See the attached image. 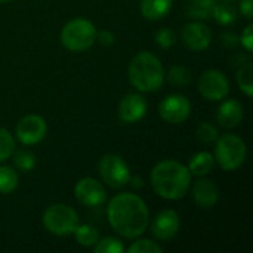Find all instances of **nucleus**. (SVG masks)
Instances as JSON below:
<instances>
[{
  "label": "nucleus",
  "mask_w": 253,
  "mask_h": 253,
  "mask_svg": "<svg viewBox=\"0 0 253 253\" xmlns=\"http://www.w3.org/2000/svg\"><path fill=\"white\" fill-rule=\"evenodd\" d=\"M193 199L197 203V206L203 209H211L219 200V190L213 181L199 176L193 187Z\"/></svg>",
  "instance_id": "obj_15"
},
{
  "label": "nucleus",
  "mask_w": 253,
  "mask_h": 253,
  "mask_svg": "<svg viewBox=\"0 0 253 253\" xmlns=\"http://www.w3.org/2000/svg\"><path fill=\"white\" fill-rule=\"evenodd\" d=\"M165 79H168L170 84L182 87L191 82V71L185 65H173L169 68L168 74H165Z\"/></svg>",
  "instance_id": "obj_23"
},
{
  "label": "nucleus",
  "mask_w": 253,
  "mask_h": 253,
  "mask_svg": "<svg viewBox=\"0 0 253 253\" xmlns=\"http://www.w3.org/2000/svg\"><path fill=\"white\" fill-rule=\"evenodd\" d=\"M221 40H222V43L227 46V47H234L236 44H237V37L236 36H233V34H222V37H221Z\"/></svg>",
  "instance_id": "obj_34"
},
{
  "label": "nucleus",
  "mask_w": 253,
  "mask_h": 253,
  "mask_svg": "<svg viewBox=\"0 0 253 253\" xmlns=\"http://www.w3.org/2000/svg\"><path fill=\"white\" fill-rule=\"evenodd\" d=\"M179 228H181V218L178 212L172 209H166L159 215H156L151 224V233L160 242L172 240L179 233Z\"/></svg>",
  "instance_id": "obj_12"
},
{
  "label": "nucleus",
  "mask_w": 253,
  "mask_h": 253,
  "mask_svg": "<svg viewBox=\"0 0 253 253\" xmlns=\"http://www.w3.org/2000/svg\"><path fill=\"white\" fill-rule=\"evenodd\" d=\"M173 0H141V13L145 19H163L172 10Z\"/></svg>",
  "instance_id": "obj_17"
},
{
  "label": "nucleus",
  "mask_w": 253,
  "mask_h": 253,
  "mask_svg": "<svg viewBox=\"0 0 253 253\" xmlns=\"http://www.w3.org/2000/svg\"><path fill=\"white\" fill-rule=\"evenodd\" d=\"M19 176L10 166H0V193L9 194L16 190Z\"/></svg>",
  "instance_id": "obj_22"
},
{
  "label": "nucleus",
  "mask_w": 253,
  "mask_h": 253,
  "mask_svg": "<svg viewBox=\"0 0 253 253\" xmlns=\"http://www.w3.org/2000/svg\"><path fill=\"white\" fill-rule=\"evenodd\" d=\"M129 182H132V187L133 188H141L142 187V178H139V176H135V178L130 176V181Z\"/></svg>",
  "instance_id": "obj_35"
},
{
  "label": "nucleus",
  "mask_w": 253,
  "mask_h": 253,
  "mask_svg": "<svg viewBox=\"0 0 253 253\" xmlns=\"http://www.w3.org/2000/svg\"><path fill=\"white\" fill-rule=\"evenodd\" d=\"M129 80L139 92H156L165 83V68L156 55L139 52L130 61Z\"/></svg>",
  "instance_id": "obj_3"
},
{
  "label": "nucleus",
  "mask_w": 253,
  "mask_h": 253,
  "mask_svg": "<svg viewBox=\"0 0 253 253\" xmlns=\"http://www.w3.org/2000/svg\"><path fill=\"white\" fill-rule=\"evenodd\" d=\"M191 173L187 166L175 160L159 162L151 170V185L157 196L166 200L182 199L191 187Z\"/></svg>",
  "instance_id": "obj_2"
},
{
  "label": "nucleus",
  "mask_w": 253,
  "mask_h": 253,
  "mask_svg": "<svg viewBox=\"0 0 253 253\" xmlns=\"http://www.w3.org/2000/svg\"><path fill=\"white\" fill-rule=\"evenodd\" d=\"M182 40L185 46L194 52H202L212 43V31L202 21H193L184 25Z\"/></svg>",
  "instance_id": "obj_13"
},
{
  "label": "nucleus",
  "mask_w": 253,
  "mask_h": 253,
  "mask_svg": "<svg viewBox=\"0 0 253 253\" xmlns=\"http://www.w3.org/2000/svg\"><path fill=\"white\" fill-rule=\"evenodd\" d=\"M46 132H47V125L44 119L37 114H28L22 117L15 127L16 139L24 145L39 144L46 136Z\"/></svg>",
  "instance_id": "obj_9"
},
{
  "label": "nucleus",
  "mask_w": 253,
  "mask_h": 253,
  "mask_svg": "<svg viewBox=\"0 0 253 253\" xmlns=\"http://www.w3.org/2000/svg\"><path fill=\"white\" fill-rule=\"evenodd\" d=\"M43 225L50 234L59 237L68 236L73 234L79 225V215L71 206L56 203L49 206L43 213Z\"/></svg>",
  "instance_id": "obj_6"
},
{
  "label": "nucleus",
  "mask_w": 253,
  "mask_h": 253,
  "mask_svg": "<svg viewBox=\"0 0 253 253\" xmlns=\"http://www.w3.org/2000/svg\"><path fill=\"white\" fill-rule=\"evenodd\" d=\"M147 101L142 95L127 93L119 104V117L123 123H136L147 113Z\"/></svg>",
  "instance_id": "obj_14"
},
{
  "label": "nucleus",
  "mask_w": 253,
  "mask_h": 253,
  "mask_svg": "<svg viewBox=\"0 0 253 253\" xmlns=\"http://www.w3.org/2000/svg\"><path fill=\"white\" fill-rule=\"evenodd\" d=\"M74 196L83 206H101L107 200V193L102 184L93 178H83L74 187Z\"/></svg>",
  "instance_id": "obj_11"
},
{
  "label": "nucleus",
  "mask_w": 253,
  "mask_h": 253,
  "mask_svg": "<svg viewBox=\"0 0 253 253\" xmlns=\"http://www.w3.org/2000/svg\"><path fill=\"white\" fill-rule=\"evenodd\" d=\"M159 113L165 122H168L170 125H181L190 117L191 102L188 101L187 96L173 93V95L166 96L160 102Z\"/></svg>",
  "instance_id": "obj_10"
},
{
  "label": "nucleus",
  "mask_w": 253,
  "mask_h": 253,
  "mask_svg": "<svg viewBox=\"0 0 253 253\" xmlns=\"http://www.w3.org/2000/svg\"><path fill=\"white\" fill-rule=\"evenodd\" d=\"M15 151V139L9 130L0 127V163L10 159Z\"/></svg>",
  "instance_id": "obj_27"
},
{
  "label": "nucleus",
  "mask_w": 253,
  "mask_h": 253,
  "mask_svg": "<svg viewBox=\"0 0 253 253\" xmlns=\"http://www.w3.org/2000/svg\"><path fill=\"white\" fill-rule=\"evenodd\" d=\"M96 33L98 31L90 21L76 18L68 21L61 30V43L71 52H83L95 43Z\"/></svg>",
  "instance_id": "obj_4"
},
{
  "label": "nucleus",
  "mask_w": 253,
  "mask_h": 253,
  "mask_svg": "<svg viewBox=\"0 0 253 253\" xmlns=\"http://www.w3.org/2000/svg\"><path fill=\"white\" fill-rule=\"evenodd\" d=\"M199 92L208 101H222L230 93V80L219 70H208L199 79Z\"/></svg>",
  "instance_id": "obj_8"
},
{
  "label": "nucleus",
  "mask_w": 253,
  "mask_h": 253,
  "mask_svg": "<svg viewBox=\"0 0 253 253\" xmlns=\"http://www.w3.org/2000/svg\"><path fill=\"white\" fill-rule=\"evenodd\" d=\"M219 1H228L230 3V1H234V0H219Z\"/></svg>",
  "instance_id": "obj_37"
},
{
  "label": "nucleus",
  "mask_w": 253,
  "mask_h": 253,
  "mask_svg": "<svg viewBox=\"0 0 253 253\" xmlns=\"http://www.w3.org/2000/svg\"><path fill=\"white\" fill-rule=\"evenodd\" d=\"M7 1H12V0H0V3H7Z\"/></svg>",
  "instance_id": "obj_36"
},
{
  "label": "nucleus",
  "mask_w": 253,
  "mask_h": 253,
  "mask_svg": "<svg viewBox=\"0 0 253 253\" xmlns=\"http://www.w3.org/2000/svg\"><path fill=\"white\" fill-rule=\"evenodd\" d=\"M74 234H76L77 243L80 246H84V248H92L99 240V231L95 227L89 225V224L77 225L76 230H74Z\"/></svg>",
  "instance_id": "obj_21"
},
{
  "label": "nucleus",
  "mask_w": 253,
  "mask_h": 253,
  "mask_svg": "<svg viewBox=\"0 0 253 253\" xmlns=\"http://www.w3.org/2000/svg\"><path fill=\"white\" fill-rule=\"evenodd\" d=\"M129 253H162L163 252V248L159 246L156 242H151V240H136L133 242L129 249Z\"/></svg>",
  "instance_id": "obj_30"
},
{
  "label": "nucleus",
  "mask_w": 253,
  "mask_h": 253,
  "mask_svg": "<svg viewBox=\"0 0 253 253\" xmlns=\"http://www.w3.org/2000/svg\"><path fill=\"white\" fill-rule=\"evenodd\" d=\"M96 39L99 40V43L102 46H111L114 43V34L108 30H102V31L96 33Z\"/></svg>",
  "instance_id": "obj_32"
},
{
  "label": "nucleus",
  "mask_w": 253,
  "mask_h": 253,
  "mask_svg": "<svg viewBox=\"0 0 253 253\" xmlns=\"http://www.w3.org/2000/svg\"><path fill=\"white\" fill-rule=\"evenodd\" d=\"M237 83L240 90H243L246 93V96H252L253 95V64L251 61H248L246 64H243L239 71H237Z\"/></svg>",
  "instance_id": "obj_24"
},
{
  "label": "nucleus",
  "mask_w": 253,
  "mask_h": 253,
  "mask_svg": "<svg viewBox=\"0 0 253 253\" xmlns=\"http://www.w3.org/2000/svg\"><path fill=\"white\" fill-rule=\"evenodd\" d=\"M107 218L111 228L125 239L142 236L150 224V212L145 202L132 193H122L107 206Z\"/></svg>",
  "instance_id": "obj_1"
},
{
  "label": "nucleus",
  "mask_w": 253,
  "mask_h": 253,
  "mask_svg": "<svg viewBox=\"0 0 253 253\" xmlns=\"http://www.w3.org/2000/svg\"><path fill=\"white\" fill-rule=\"evenodd\" d=\"M216 120L225 129L239 126V123L243 120V105L237 99L224 101L216 111Z\"/></svg>",
  "instance_id": "obj_16"
},
{
  "label": "nucleus",
  "mask_w": 253,
  "mask_h": 253,
  "mask_svg": "<svg viewBox=\"0 0 253 253\" xmlns=\"http://www.w3.org/2000/svg\"><path fill=\"white\" fill-rule=\"evenodd\" d=\"M93 252L95 253H123L125 252V246L123 243L116 239V237H105V239H99L96 242V245L93 246Z\"/></svg>",
  "instance_id": "obj_26"
},
{
  "label": "nucleus",
  "mask_w": 253,
  "mask_h": 253,
  "mask_svg": "<svg viewBox=\"0 0 253 253\" xmlns=\"http://www.w3.org/2000/svg\"><path fill=\"white\" fill-rule=\"evenodd\" d=\"M253 25L252 24H249L245 30H243V33H242V37H240V42H242V44L245 46V49L248 50V52H252L253 49Z\"/></svg>",
  "instance_id": "obj_31"
},
{
  "label": "nucleus",
  "mask_w": 253,
  "mask_h": 253,
  "mask_svg": "<svg viewBox=\"0 0 253 253\" xmlns=\"http://www.w3.org/2000/svg\"><path fill=\"white\" fill-rule=\"evenodd\" d=\"M215 168V157L208 151H200L194 154L188 163V170L194 176H206Z\"/></svg>",
  "instance_id": "obj_18"
},
{
  "label": "nucleus",
  "mask_w": 253,
  "mask_h": 253,
  "mask_svg": "<svg viewBox=\"0 0 253 253\" xmlns=\"http://www.w3.org/2000/svg\"><path fill=\"white\" fill-rule=\"evenodd\" d=\"M216 4V0H188L185 13L191 19L203 21L212 18L213 7Z\"/></svg>",
  "instance_id": "obj_19"
},
{
  "label": "nucleus",
  "mask_w": 253,
  "mask_h": 253,
  "mask_svg": "<svg viewBox=\"0 0 253 253\" xmlns=\"http://www.w3.org/2000/svg\"><path fill=\"white\" fill-rule=\"evenodd\" d=\"M101 179L111 188H122L130 181V169L119 154H105L98 165Z\"/></svg>",
  "instance_id": "obj_7"
},
{
  "label": "nucleus",
  "mask_w": 253,
  "mask_h": 253,
  "mask_svg": "<svg viewBox=\"0 0 253 253\" xmlns=\"http://www.w3.org/2000/svg\"><path fill=\"white\" fill-rule=\"evenodd\" d=\"M12 157H13L15 168L21 172H30L36 166V156L33 151H30L27 148H21V150L13 151Z\"/></svg>",
  "instance_id": "obj_25"
},
{
  "label": "nucleus",
  "mask_w": 253,
  "mask_h": 253,
  "mask_svg": "<svg viewBox=\"0 0 253 253\" xmlns=\"http://www.w3.org/2000/svg\"><path fill=\"white\" fill-rule=\"evenodd\" d=\"M240 10H242V13H243L248 19H252L253 0H242V1H240Z\"/></svg>",
  "instance_id": "obj_33"
},
{
  "label": "nucleus",
  "mask_w": 253,
  "mask_h": 253,
  "mask_svg": "<svg viewBox=\"0 0 253 253\" xmlns=\"http://www.w3.org/2000/svg\"><path fill=\"white\" fill-rule=\"evenodd\" d=\"M246 156H248V148L240 136L227 133L216 139L215 162H218V165L224 170L227 172L237 170L245 163Z\"/></svg>",
  "instance_id": "obj_5"
},
{
  "label": "nucleus",
  "mask_w": 253,
  "mask_h": 253,
  "mask_svg": "<svg viewBox=\"0 0 253 253\" xmlns=\"http://www.w3.org/2000/svg\"><path fill=\"white\" fill-rule=\"evenodd\" d=\"M212 18L221 25H231L237 19V10L228 1L216 3L212 12Z\"/></svg>",
  "instance_id": "obj_20"
},
{
  "label": "nucleus",
  "mask_w": 253,
  "mask_h": 253,
  "mask_svg": "<svg viewBox=\"0 0 253 253\" xmlns=\"http://www.w3.org/2000/svg\"><path fill=\"white\" fill-rule=\"evenodd\" d=\"M154 39H156V43H157L160 47L169 49V47H172V46L176 43V33H175L172 28L163 27V28H160V30L156 31Z\"/></svg>",
  "instance_id": "obj_29"
},
{
  "label": "nucleus",
  "mask_w": 253,
  "mask_h": 253,
  "mask_svg": "<svg viewBox=\"0 0 253 253\" xmlns=\"http://www.w3.org/2000/svg\"><path fill=\"white\" fill-rule=\"evenodd\" d=\"M197 138L203 142V144H212V142H216V139L219 138V133H218V129L212 125V123H200L199 127H197Z\"/></svg>",
  "instance_id": "obj_28"
}]
</instances>
